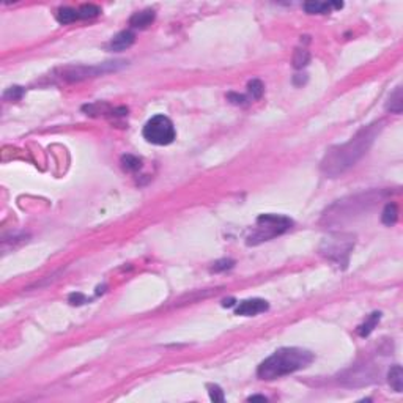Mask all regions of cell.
Returning <instances> with one entry per match:
<instances>
[{
    "label": "cell",
    "mask_w": 403,
    "mask_h": 403,
    "mask_svg": "<svg viewBox=\"0 0 403 403\" xmlns=\"http://www.w3.org/2000/svg\"><path fill=\"white\" fill-rule=\"evenodd\" d=\"M381 129L383 122H375L359 129L345 144L328 148L320 164L321 172L329 178H335L345 174L348 168H352L370 150L375 139L381 133Z\"/></svg>",
    "instance_id": "1"
},
{
    "label": "cell",
    "mask_w": 403,
    "mask_h": 403,
    "mask_svg": "<svg viewBox=\"0 0 403 403\" xmlns=\"http://www.w3.org/2000/svg\"><path fill=\"white\" fill-rule=\"evenodd\" d=\"M314 361V355L309 350L287 347L279 348L277 352L266 358L257 369V375L260 380H276L280 376L295 373L301 369H306Z\"/></svg>",
    "instance_id": "2"
},
{
    "label": "cell",
    "mask_w": 403,
    "mask_h": 403,
    "mask_svg": "<svg viewBox=\"0 0 403 403\" xmlns=\"http://www.w3.org/2000/svg\"><path fill=\"white\" fill-rule=\"evenodd\" d=\"M293 225V220L287 216L282 214H262L251 230V233L246 238L248 246H257L265 241H269L276 238L287 230H290Z\"/></svg>",
    "instance_id": "3"
},
{
    "label": "cell",
    "mask_w": 403,
    "mask_h": 403,
    "mask_svg": "<svg viewBox=\"0 0 403 403\" xmlns=\"http://www.w3.org/2000/svg\"><path fill=\"white\" fill-rule=\"evenodd\" d=\"M381 199L380 192H367V194H359V196L350 197V200H339L334 203L329 210L324 213V219L328 220L329 224L332 222H342L343 219L352 217L364 210H369V208Z\"/></svg>",
    "instance_id": "4"
},
{
    "label": "cell",
    "mask_w": 403,
    "mask_h": 403,
    "mask_svg": "<svg viewBox=\"0 0 403 403\" xmlns=\"http://www.w3.org/2000/svg\"><path fill=\"white\" fill-rule=\"evenodd\" d=\"M353 248H355L353 235H348V233H334V235H329L328 238L323 240L320 246V252L337 266L345 268L348 265V257L352 254Z\"/></svg>",
    "instance_id": "5"
},
{
    "label": "cell",
    "mask_w": 403,
    "mask_h": 403,
    "mask_svg": "<svg viewBox=\"0 0 403 403\" xmlns=\"http://www.w3.org/2000/svg\"><path fill=\"white\" fill-rule=\"evenodd\" d=\"M142 136L153 145H168L177 137L172 120L165 115H154L145 123Z\"/></svg>",
    "instance_id": "6"
},
{
    "label": "cell",
    "mask_w": 403,
    "mask_h": 403,
    "mask_svg": "<svg viewBox=\"0 0 403 403\" xmlns=\"http://www.w3.org/2000/svg\"><path fill=\"white\" fill-rule=\"evenodd\" d=\"M125 65H126L125 60H117V62H106L101 65H95V67H71V68L63 70L62 76H63V79L68 82H79V81L88 79V77H96L106 73L119 71Z\"/></svg>",
    "instance_id": "7"
},
{
    "label": "cell",
    "mask_w": 403,
    "mask_h": 403,
    "mask_svg": "<svg viewBox=\"0 0 403 403\" xmlns=\"http://www.w3.org/2000/svg\"><path fill=\"white\" fill-rule=\"evenodd\" d=\"M268 303L265 300H260V298H252V300H244L241 301L237 309L235 314L241 315V317H254L258 314H263V312L268 310Z\"/></svg>",
    "instance_id": "8"
},
{
    "label": "cell",
    "mask_w": 403,
    "mask_h": 403,
    "mask_svg": "<svg viewBox=\"0 0 403 403\" xmlns=\"http://www.w3.org/2000/svg\"><path fill=\"white\" fill-rule=\"evenodd\" d=\"M136 41V35L134 32L131 30H123L120 33H117L110 43H109V50H113V52H120V50H125L128 47H131Z\"/></svg>",
    "instance_id": "9"
},
{
    "label": "cell",
    "mask_w": 403,
    "mask_h": 403,
    "mask_svg": "<svg viewBox=\"0 0 403 403\" xmlns=\"http://www.w3.org/2000/svg\"><path fill=\"white\" fill-rule=\"evenodd\" d=\"M343 4L337 2H307L304 4V10L309 15H326L332 8H342Z\"/></svg>",
    "instance_id": "10"
},
{
    "label": "cell",
    "mask_w": 403,
    "mask_h": 403,
    "mask_svg": "<svg viewBox=\"0 0 403 403\" xmlns=\"http://www.w3.org/2000/svg\"><path fill=\"white\" fill-rule=\"evenodd\" d=\"M153 21H154V11L144 10L140 13H134L131 19H129V25L134 29H147Z\"/></svg>",
    "instance_id": "11"
},
{
    "label": "cell",
    "mask_w": 403,
    "mask_h": 403,
    "mask_svg": "<svg viewBox=\"0 0 403 403\" xmlns=\"http://www.w3.org/2000/svg\"><path fill=\"white\" fill-rule=\"evenodd\" d=\"M386 109L391 113H401L403 109V96H401V87H395V90L389 96L386 102Z\"/></svg>",
    "instance_id": "12"
},
{
    "label": "cell",
    "mask_w": 403,
    "mask_h": 403,
    "mask_svg": "<svg viewBox=\"0 0 403 403\" xmlns=\"http://www.w3.org/2000/svg\"><path fill=\"white\" fill-rule=\"evenodd\" d=\"M387 381L395 392L403 391V370L400 366H392L387 373Z\"/></svg>",
    "instance_id": "13"
},
{
    "label": "cell",
    "mask_w": 403,
    "mask_h": 403,
    "mask_svg": "<svg viewBox=\"0 0 403 403\" xmlns=\"http://www.w3.org/2000/svg\"><path fill=\"white\" fill-rule=\"evenodd\" d=\"M397 219H398V208L394 202H389L386 206H384V210H383V214H381V220H383V224L384 225H394L397 222Z\"/></svg>",
    "instance_id": "14"
},
{
    "label": "cell",
    "mask_w": 403,
    "mask_h": 403,
    "mask_svg": "<svg viewBox=\"0 0 403 403\" xmlns=\"http://www.w3.org/2000/svg\"><path fill=\"white\" fill-rule=\"evenodd\" d=\"M380 318H381V314H380V312H373V314L366 320V323H362L361 326L358 328V334H359L361 337H367V335L375 329L376 324H378Z\"/></svg>",
    "instance_id": "15"
},
{
    "label": "cell",
    "mask_w": 403,
    "mask_h": 403,
    "mask_svg": "<svg viewBox=\"0 0 403 403\" xmlns=\"http://www.w3.org/2000/svg\"><path fill=\"white\" fill-rule=\"evenodd\" d=\"M57 21L60 24H71L74 21H79V15H77V10L76 8H60L57 11Z\"/></svg>",
    "instance_id": "16"
},
{
    "label": "cell",
    "mask_w": 403,
    "mask_h": 403,
    "mask_svg": "<svg viewBox=\"0 0 403 403\" xmlns=\"http://www.w3.org/2000/svg\"><path fill=\"white\" fill-rule=\"evenodd\" d=\"M101 13V8L96 7V5H82L81 8H77V15H79V21L81 19H92V18H96L99 16Z\"/></svg>",
    "instance_id": "17"
},
{
    "label": "cell",
    "mask_w": 403,
    "mask_h": 403,
    "mask_svg": "<svg viewBox=\"0 0 403 403\" xmlns=\"http://www.w3.org/2000/svg\"><path fill=\"white\" fill-rule=\"evenodd\" d=\"M122 165L125 170L128 172H136L142 167V161L137 158V156H133V154H126L122 158Z\"/></svg>",
    "instance_id": "18"
},
{
    "label": "cell",
    "mask_w": 403,
    "mask_h": 403,
    "mask_svg": "<svg viewBox=\"0 0 403 403\" xmlns=\"http://www.w3.org/2000/svg\"><path fill=\"white\" fill-rule=\"evenodd\" d=\"M310 60V54L307 49H296L293 55V65L295 68H304Z\"/></svg>",
    "instance_id": "19"
},
{
    "label": "cell",
    "mask_w": 403,
    "mask_h": 403,
    "mask_svg": "<svg viewBox=\"0 0 403 403\" xmlns=\"http://www.w3.org/2000/svg\"><path fill=\"white\" fill-rule=\"evenodd\" d=\"M248 90H249V95L252 99H260L263 96V92H265V85L262 84V81L258 79H252L249 84H248Z\"/></svg>",
    "instance_id": "20"
},
{
    "label": "cell",
    "mask_w": 403,
    "mask_h": 403,
    "mask_svg": "<svg viewBox=\"0 0 403 403\" xmlns=\"http://www.w3.org/2000/svg\"><path fill=\"white\" fill-rule=\"evenodd\" d=\"M208 394L213 401H224V392L217 384H208Z\"/></svg>",
    "instance_id": "21"
},
{
    "label": "cell",
    "mask_w": 403,
    "mask_h": 403,
    "mask_svg": "<svg viewBox=\"0 0 403 403\" xmlns=\"http://www.w3.org/2000/svg\"><path fill=\"white\" fill-rule=\"evenodd\" d=\"M22 95H24L22 87H11L5 92V98L10 99V101H18V99H21Z\"/></svg>",
    "instance_id": "22"
},
{
    "label": "cell",
    "mask_w": 403,
    "mask_h": 403,
    "mask_svg": "<svg viewBox=\"0 0 403 403\" xmlns=\"http://www.w3.org/2000/svg\"><path fill=\"white\" fill-rule=\"evenodd\" d=\"M233 265H235V262H233V260H227V258H224V260H219V262H216L214 266L211 268V271H214V272H220V271H225V269L233 268Z\"/></svg>",
    "instance_id": "23"
},
{
    "label": "cell",
    "mask_w": 403,
    "mask_h": 403,
    "mask_svg": "<svg viewBox=\"0 0 403 403\" xmlns=\"http://www.w3.org/2000/svg\"><path fill=\"white\" fill-rule=\"evenodd\" d=\"M68 301H70L71 306H82V304H85L88 300H87V296L82 295V293H71L70 298H68Z\"/></svg>",
    "instance_id": "24"
},
{
    "label": "cell",
    "mask_w": 403,
    "mask_h": 403,
    "mask_svg": "<svg viewBox=\"0 0 403 403\" xmlns=\"http://www.w3.org/2000/svg\"><path fill=\"white\" fill-rule=\"evenodd\" d=\"M227 98H228L230 102L237 104V106H244V104L248 102V101H246V96H243V95H237V93H228Z\"/></svg>",
    "instance_id": "25"
},
{
    "label": "cell",
    "mask_w": 403,
    "mask_h": 403,
    "mask_svg": "<svg viewBox=\"0 0 403 403\" xmlns=\"http://www.w3.org/2000/svg\"><path fill=\"white\" fill-rule=\"evenodd\" d=\"M248 400H249V401H254V400H262V401H266V397H263V395H252V397H249Z\"/></svg>",
    "instance_id": "26"
},
{
    "label": "cell",
    "mask_w": 403,
    "mask_h": 403,
    "mask_svg": "<svg viewBox=\"0 0 403 403\" xmlns=\"http://www.w3.org/2000/svg\"><path fill=\"white\" fill-rule=\"evenodd\" d=\"M233 304H235V303H233V300H225V301L222 303L224 307H230V306H233Z\"/></svg>",
    "instance_id": "27"
}]
</instances>
